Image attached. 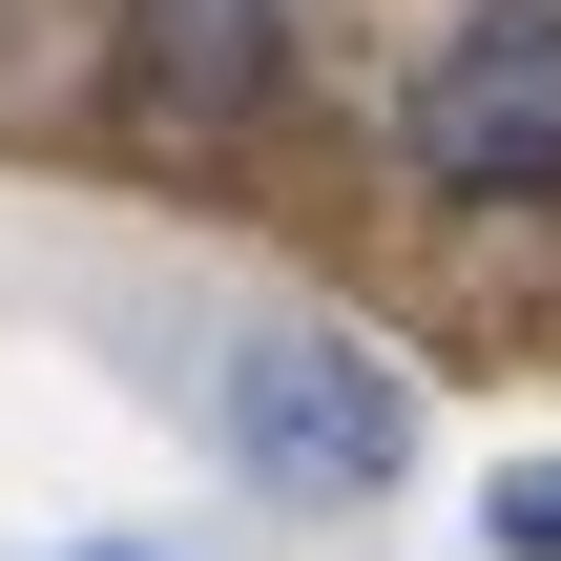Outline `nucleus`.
<instances>
[{
  "mask_svg": "<svg viewBox=\"0 0 561 561\" xmlns=\"http://www.w3.org/2000/svg\"><path fill=\"white\" fill-rule=\"evenodd\" d=\"M396 146L458 208H561V0H458L396 83Z\"/></svg>",
  "mask_w": 561,
  "mask_h": 561,
  "instance_id": "obj_2",
  "label": "nucleus"
},
{
  "mask_svg": "<svg viewBox=\"0 0 561 561\" xmlns=\"http://www.w3.org/2000/svg\"><path fill=\"white\" fill-rule=\"evenodd\" d=\"M208 437H229L250 500H291V520H375L396 458H416V396H396V354H354L333 312H250V333L208 354Z\"/></svg>",
  "mask_w": 561,
  "mask_h": 561,
  "instance_id": "obj_1",
  "label": "nucleus"
},
{
  "mask_svg": "<svg viewBox=\"0 0 561 561\" xmlns=\"http://www.w3.org/2000/svg\"><path fill=\"white\" fill-rule=\"evenodd\" d=\"M271 62H291V0H125V83L167 125H208V146L271 104Z\"/></svg>",
  "mask_w": 561,
  "mask_h": 561,
  "instance_id": "obj_3",
  "label": "nucleus"
},
{
  "mask_svg": "<svg viewBox=\"0 0 561 561\" xmlns=\"http://www.w3.org/2000/svg\"><path fill=\"white\" fill-rule=\"evenodd\" d=\"M500 541H520V561H561V458H541V479H500Z\"/></svg>",
  "mask_w": 561,
  "mask_h": 561,
  "instance_id": "obj_4",
  "label": "nucleus"
},
{
  "mask_svg": "<svg viewBox=\"0 0 561 561\" xmlns=\"http://www.w3.org/2000/svg\"><path fill=\"white\" fill-rule=\"evenodd\" d=\"M83 561H167V541H83Z\"/></svg>",
  "mask_w": 561,
  "mask_h": 561,
  "instance_id": "obj_5",
  "label": "nucleus"
}]
</instances>
